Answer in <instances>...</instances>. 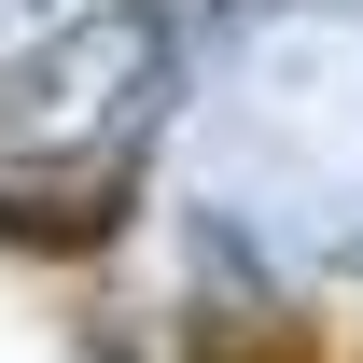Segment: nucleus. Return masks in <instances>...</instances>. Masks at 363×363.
<instances>
[{
  "label": "nucleus",
  "mask_w": 363,
  "mask_h": 363,
  "mask_svg": "<svg viewBox=\"0 0 363 363\" xmlns=\"http://www.w3.org/2000/svg\"><path fill=\"white\" fill-rule=\"evenodd\" d=\"M126 210H140V154H126V140L56 154V168H0V252H43V266L126 238Z\"/></svg>",
  "instance_id": "f257e3e1"
},
{
  "label": "nucleus",
  "mask_w": 363,
  "mask_h": 363,
  "mask_svg": "<svg viewBox=\"0 0 363 363\" xmlns=\"http://www.w3.org/2000/svg\"><path fill=\"white\" fill-rule=\"evenodd\" d=\"M182 363H308V321L294 308H252V321H196Z\"/></svg>",
  "instance_id": "f03ea898"
}]
</instances>
